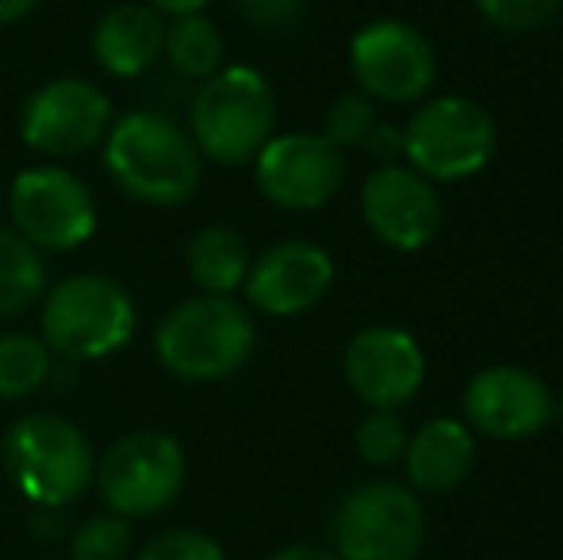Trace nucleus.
Here are the masks:
<instances>
[{"label": "nucleus", "instance_id": "1", "mask_svg": "<svg viewBox=\"0 0 563 560\" xmlns=\"http://www.w3.org/2000/svg\"><path fill=\"white\" fill-rule=\"evenodd\" d=\"M104 169L119 193L150 208H177L192 200L200 185L203 157L188 128L165 112H126L112 120L104 135Z\"/></svg>", "mask_w": 563, "mask_h": 560}, {"label": "nucleus", "instance_id": "2", "mask_svg": "<svg viewBox=\"0 0 563 560\" xmlns=\"http://www.w3.org/2000/svg\"><path fill=\"white\" fill-rule=\"evenodd\" d=\"M139 327V307L123 281L108 273H74L46 284L38 299V338L58 361L85 365L123 350Z\"/></svg>", "mask_w": 563, "mask_h": 560}, {"label": "nucleus", "instance_id": "3", "mask_svg": "<svg viewBox=\"0 0 563 560\" xmlns=\"http://www.w3.org/2000/svg\"><path fill=\"white\" fill-rule=\"evenodd\" d=\"M257 345V327L234 296H192L165 311L154 330L157 365L188 384H216L234 376Z\"/></svg>", "mask_w": 563, "mask_h": 560}, {"label": "nucleus", "instance_id": "4", "mask_svg": "<svg viewBox=\"0 0 563 560\" xmlns=\"http://www.w3.org/2000/svg\"><path fill=\"white\" fill-rule=\"evenodd\" d=\"M4 472L31 507L66 510L97 480V453L89 433L54 411H31L8 426L0 441Z\"/></svg>", "mask_w": 563, "mask_h": 560}, {"label": "nucleus", "instance_id": "5", "mask_svg": "<svg viewBox=\"0 0 563 560\" xmlns=\"http://www.w3.org/2000/svg\"><path fill=\"white\" fill-rule=\"evenodd\" d=\"M276 97L253 66H223L200 81L188 105V135L200 157L216 165H245L273 139Z\"/></svg>", "mask_w": 563, "mask_h": 560}, {"label": "nucleus", "instance_id": "6", "mask_svg": "<svg viewBox=\"0 0 563 560\" xmlns=\"http://www.w3.org/2000/svg\"><path fill=\"white\" fill-rule=\"evenodd\" d=\"M188 480V457L173 433L134 430L104 449L97 461V492L112 515L139 523L177 503Z\"/></svg>", "mask_w": 563, "mask_h": 560}, {"label": "nucleus", "instance_id": "7", "mask_svg": "<svg viewBox=\"0 0 563 560\" xmlns=\"http://www.w3.org/2000/svg\"><path fill=\"white\" fill-rule=\"evenodd\" d=\"M12 231L38 254H74L97 234V196L74 169L58 162L27 165L8 188Z\"/></svg>", "mask_w": 563, "mask_h": 560}, {"label": "nucleus", "instance_id": "8", "mask_svg": "<svg viewBox=\"0 0 563 560\" xmlns=\"http://www.w3.org/2000/svg\"><path fill=\"white\" fill-rule=\"evenodd\" d=\"M426 510L415 487L395 480L361 484L334 510V553L341 560H418Z\"/></svg>", "mask_w": 563, "mask_h": 560}, {"label": "nucleus", "instance_id": "9", "mask_svg": "<svg viewBox=\"0 0 563 560\" xmlns=\"http://www.w3.org/2000/svg\"><path fill=\"white\" fill-rule=\"evenodd\" d=\"M407 162L426 180H464L495 157V120L467 97H433L402 128Z\"/></svg>", "mask_w": 563, "mask_h": 560}, {"label": "nucleus", "instance_id": "10", "mask_svg": "<svg viewBox=\"0 0 563 560\" xmlns=\"http://www.w3.org/2000/svg\"><path fill=\"white\" fill-rule=\"evenodd\" d=\"M349 69L364 97L384 105H410L438 81V54L415 23L372 20L349 43Z\"/></svg>", "mask_w": 563, "mask_h": 560}, {"label": "nucleus", "instance_id": "11", "mask_svg": "<svg viewBox=\"0 0 563 560\" xmlns=\"http://www.w3.org/2000/svg\"><path fill=\"white\" fill-rule=\"evenodd\" d=\"M115 112L104 89L85 77H54L20 108V139L35 154L77 157L104 142Z\"/></svg>", "mask_w": 563, "mask_h": 560}, {"label": "nucleus", "instance_id": "12", "mask_svg": "<svg viewBox=\"0 0 563 560\" xmlns=\"http://www.w3.org/2000/svg\"><path fill=\"white\" fill-rule=\"evenodd\" d=\"M253 180L273 208L314 211L338 196L345 180V154L327 135H273L253 157Z\"/></svg>", "mask_w": 563, "mask_h": 560}, {"label": "nucleus", "instance_id": "13", "mask_svg": "<svg viewBox=\"0 0 563 560\" xmlns=\"http://www.w3.org/2000/svg\"><path fill=\"white\" fill-rule=\"evenodd\" d=\"M464 422L495 441H526L556 415L549 384L521 365H487L464 384Z\"/></svg>", "mask_w": 563, "mask_h": 560}, {"label": "nucleus", "instance_id": "14", "mask_svg": "<svg viewBox=\"0 0 563 560\" xmlns=\"http://www.w3.org/2000/svg\"><path fill=\"white\" fill-rule=\"evenodd\" d=\"M361 216L384 246L415 254L438 239L445 208L433 180L410 165H376L361 188Z\"/></svg>", "mask_w": 563, "mask_h": 560}, {"label": "nucleus", "instance_id": "15", "mask_svg": "<svg viewBox=\"0 0 563 560\" xmlns=\"http://www.w3.org/2000/svg\"><path fill=\"white\" fill-rule=\"evenodd\" d=\"M334 284V257L307 239H284L261 250L245 273V304L268 319H296L311 311Z\"/></svg>", "mask_w": 563, "mask_h": 560}, {"label": "nucleus", "instance_id": "16", "mask_svg": "<svg viewBox=\"0 0 563 560\" xmlns=\"http://www.w3.org/2000/svg\"><path fill=\"white\" fill-rule=\"evenodd\" d=\"M345 381L368 411H399L426 381L422 345L399 327H368L345 350Z\"/></svg>", "mask_w": 563, "mask_h": 560}, {"label": "nucleus", "instance_id": "17", "mask_svg": "<svg viewBox=\"0 0 563 560\" xmlns=\"http://www.w3.org/2000/svg\"><path fill=\"white\" fill-rule=\"evenodd\" d=\"M89 46L104 74L119 77V81L142 77L150 66H157L165 51V15L142 0L115 4L97 20Z\"/></svg>", "mask_w": 563, "mask_h": 560}, {"label": "nucleus", "instance_id": "18", "mask_svg": "<svg viewBox=\"0 0 563 560\" xmlns=\"http://www.w3.org/2000/svg\"><path fill=\"white\" fill-rule=\"evenodd\" d=\"M475 464V433L460 419H430L410 433L402 469L415 492L441 495L467 480Z\"/></svg>", "mask_w": 563, "mask_h": 560}, {"label": "nucleus", "instance_id": "19", "mask_svg": "<svg viewBox=\"0 0 563 560\" xmlns=\"http://www.w3.org/2000/svg\"><path fill=\"white\" fill-rule=\"evenodd\" d=\"M250 262H253L250 242H245L234 227H223V223L200 227V231L188 239V250H185L188 277H192V284L203 296H234L245 284Z\"/></svg>", "mask_w": 563, "mask_h": 560}, {"label": "nucleus", "instance_id": "20", "mask_svg": "<svg viewBox=\"0 0 563 560\" xmlns=\"http://www.w3.org/2000/svg\"><path fill=\"white\" fill-rule=\"evenodd\" d=\"M223 31L216 20H208L203 12L177 15L173 23H165V51L162 58H169V66L188 81H208L211 74L223 69Z\"/></svg>", "mask_w": 563, "mask_h": 560}, {"label": "nucleus", "instance_id": "21", "mask_svg": "<svg viewBox=\"0 0 563 560\" xmlns=\"http://www.w3.org/2000/svg\"><path fill=\"white\" fill-rule=\"evenodd\" d=\"M46 284V262L31 242H23L12 227L0 223V319L31 311L43 299Z\"/></svg>", "mask_w": 563, "mask_h": 560}, {"label": "nucleus", "instance_id": "22", "mask_svg": "<svg viewBox=\"0 0 563 560\" xmlns=\"http://www.w3.org/2000/svg\"><path fill=\"white\" fill-rule=\"evenodd\" d=\"M54 373V353L31 330H8L0 334V399L20 404L31 399Z\"/></svg>", "mask_w": 563, "mask_h": 560}, {"label": "nucleus", "instance_id": "23", "mask_svg": "<svg viewBox=\"0 0 563 560\" xmlns=\"http://www.w3.org/2000/svg\"><path fill=\"white\" fill-rule=\"evenodd\" d=\"M134 557V530L126 518L92 515L69 534V560H131Z\"/></svg>", "mask_w": 563, "mask_h": 560}, {"label": "nucleus", "instance_id": "24", "mask_svg": "<svg viewBox=\"0 0 563 560\" xmlns=\"http://www.w3.org/2000/svg\"><path fill=\"white\" fill-rule=\"evenodd\" d=\"M407 441H410V430L399 411H368L356 422V433H353L356 453H361V461L372 464V469L399 464L402 453H407Z\"/></svg>", "mask_w": 563, "mask_h": 560}, {"label": "nucleus", "instance_id": "25", "mask_svg": "<svg viewBox=\"0 0 563 560\" xmlns=\"http://www.w3.org/2000/svg\"><path fill=\"white\" fill-rule=\"evenodd\" d=\"M376 123H379V116H376L372 97H364L361 89L341 92V97L330 100L327 120H322V135L334 142L341 154H345V150H353V146H364V139L372 135Z\"/></svg>", "mask_w": 563, "mask_h": 560}, {"label": "nucleus", "instance_id": "26", "mask_svg": "<svg viewBox=\"0 0 563 560\" xmlns=\"http://www.w3.org/2000/svg\"><path fill=\"white\" fill-rule=\"evenodd\" d=\"M563 0H475L479 15L506 35H529L560 12Z\"/></svg>", "mask_w": 563, "mask_h": 560}, {"label": "nucleus", "instance_id": "27", "mask_svg": "<svg viewBox=\"0 0 563 560\" xmlns=\"http://www.w3.org/2000/svg\"><path fill=\"white\" fill-rule=\"evenodd\" d=\"M134 560H227L223 546L203 530H162L139 549Z\"/></svg>", "mask_w": 563, "mask_h": 560}, {"label": "nucleus", "instance_id": "28", "mask_svg": "<svg viewBox=\"0 0 563 560\" xmlns=\"http://www.w3.org/2000/svg\"><path fill=\"white\" fill-rule=\"evenodd\" d=\"M234 8L253 28L276 31V28H288V23L303 12V0H234Z\"/></svg>", "mask_w": 563, "mask_h": 560}, {"label": "nucleus", "instance_id": "29", "mask_svg": "<svg viewBox=\"0 0 563 560\" xmlns=\"http://www.w3.org/2000/svg\"><path fill=\"white\" fill-rule=\"evenodd\" d=\"M364 150H368L379 165H399L402 157H407L402 128H395V123H376V128H372V135L364 139Z\"/></svg>", "mask_w": 563, "mask_h": 560}, {"label": "nucleus", "instance_id": "30", "mask_svg": "<svg viewBox=\"0 0 563 560\" xmlns=\"http://www.w3.org/2000/svg\"><path fill=\"white\" fill-rule=\"evenodd\" d=\"M142 4H150L154 12H162L165 20H177V15L203 12V8H208L211 0H142Z\"/></svg>", "mask_w": 563, "mask_h": 560}, {"label": "nucleus", "instance_id": "31", "mask_svg": "<svg viewBox=\"0 0 563 560\" xmlns=\"http://www.w3.org/2000/svg\"><path fill=\"white\" fill-rule=\"evenodd\" d=\"M268 560H341L338 553H330V549L322 546H307V541H296V546H284L276 549Z\"/></svg>", "mask_w": 563, "mask_h": 560}, {"label": "nucleus", "instance_id": "32", "mask_svg": "<svg viewBox=\"0 0 563 560\" xmlns=\"http://www.w3.org/2000/svg\"><path fill=\"white\" fill-rule=\"evenodd\" d=\"M38 4H43V0H0V28H4V23L23 20V15L35 12Z\"/></svg>", "mask_w": 563, "mask_h": 560}]
</instances>
